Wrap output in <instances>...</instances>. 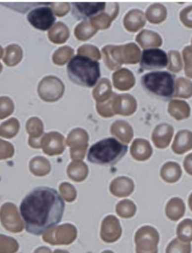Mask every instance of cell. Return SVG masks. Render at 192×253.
<instances>
[{
  "mask_svg": "<svg viewBox=\"0 0 192 253\" xmlns=\"http://www.w3.org/2000/svg\"><path fill=\"white\" fill-rule=\"evenodd\" d=\"M136 41L141 47L147 48L148 47H159L161 45V38L157 33L149 30H144L137 36Z\"/></svg>",
  "mask_w": 192,
  "mask_h": 253,
  "instance_id": "cell-21",
  "label": "cell"
},
{
  "mask_svg": "<svg viewBox=\"0 0 192 253\" xmlns=\"http://www.w3.org/2000/svg\"><path fill=\"white\" fill-rule=\"evenodd\" d=\"M183 54L186 63V75L192 78V47H186Z\"/></svg>",
  "mask_w": 192,
  "mask_h": 253,
  "instance_id": "cell-37",
  "label": "cell"
},
{
  "mask_svg": "<svg viewBox=\"0 0 192 253\" xmlns=\"http://www.w3.org/2000/svg\"><path fill=\"white\" fill-rule=\"evenodd\" d=\"M167 15V11L164 5L161 4H155L147 9V17L150 22L158 24L164 21Z\"/></svg>",
  "mask_w": 192,
  "mask_h": 253,
  "instance_id": "cell-27",
  "label": "cell"
},
{
  "mask_svg": "<svg viewBox=\"0 0 192 253\" xmlns=\"http://www.w3.org/2000/svg\"><path fill=\"white\" fill-rule=\"evenodd\" d=\"M168 63V56L162 50L146 49L143 52L141 67L145 70H155L165 68Z\"/></svg>",
  "mask_w": 192,
  "mask_h": 253,
  "instance_id": "cell-8",
  "label": "cell"
},
{
  "mask_svg": "<svg viewBox=\"0 0 192 253\" xmlns=\"http://www.w3.org/2000/svg\"><path fill=\"white\" fill-rule=\"evenodd\" d=\"M14 111L12 100L8 97H0V119L6 118Z\"/></svg>",
  "mask_w": 192,
  "mask_h": 253,
  "instance_id": "cell-35",
  "label": "cell"
},
{
  "mask_svg": "<svg viewBox=\"0 0 192 253\" xmlns=\"http://www.w3.org/2000/svg\"><path fill=\"white\" fill-rule=\"evenodd\" d=\"M160 236L155 228L141 227L135 235L136 253H158Z\"/></svg>",
  "mask_w": 192,
  "mask_h": 253,
  "instance_id": "cell-5",
  "label": "cell"
},
{
  "mask_svg": "<svg viewBox=\"0 0 192 253\" xmlns=\"http://www.w3.org/2000/svg\"><path fill=\"white\" fill-rule=\"evenodd\" d=\"M174 134V128L169 124H160L153 131L152 139L155 147L164 149L170 144Z\"/></svg>",
  "mask_w": 192,
  "mask_h": 253,
  "instance_id": "cell-10",
  "label": "cell"
},
{
  "mask_svg": "<svg viewBox=\"0 0 192 253\" xmlns=\"http://www.w3.org/2000/svg\"><path fill=\"white\" fill-rule=\"evenodd\" d=\"M52 11L56 15L59 16V17H63V16L66 15L69 10H70V7H69V4L67 2H64V3H52Z\"/></svg>",
  "mask_w": 192,
  "mask_h": 253,
  "instance_id": "cell-38",
  "label": "cell"
},
{
  "mask_svg": "<svg viewBox=\"0 0 192 253\" xmlns=\"http://www.w3.org/2000/svg\"><path fill=\"white\" fill-rule=\"evenodd\" d=\"M185 170L191 176H192V153L189 154L187 157H186L184 161Z\"/></svg>",
  "mask_w": 192,
  "mask_h": 253,
  "instance_id": "cell-40",
  "label": "cell"
},
{
  "mask_svg": "<svg viewBox=\"0 0 192 253\" xmlns=\"http://www.w3.org/2000/svg\"><path fill=\"white\" fill-rule=\"evenodd\" d=\"M23 51L21 47L17 44H11L5 48L3 61L7 66L12 67L21 61Z\"/></svg>",
  "mask_w": 192,
  "mask_h": 253,
  "instance_id": "cell-23",
  "label": "cell"
},
{
  "mask_svg": "<svg viewBox=\"0 0 192 253\" xmlns=\"http://www.w3.org/2000/svg\"><path fill=\"white\" fill-rule=\"evenodd\" d=\"M189 206L192 212V193L191 194L189 199Z\"/></svg>",
  "mask_w": 192,
  "mask_h": 253,
  "instance_id": "cell-41",
  "label": "cell"
},
{
  "mask_svg": "<svg viewBox=\"0 0 192 253\" xmlns=\"http://www.w3.org/2000/svg\"><path fill=\"white\" fill-rule=\"evenodd\" d=\"M27 19L33 27L41 31L51 28L56 20L51 8L45 6L32 10L27 16Z\"/></svg>",
  "mask_w": 192,
  "mask_h": 253,
  "instance_id": "cell-7",
  "label": "cell"
},
{
  "mask_svg": "<svg viewBox=\"0 0 192 253\" xmlns=\"http://www.w3.org/2000/svg\"><path fill=\"white\" fill-rule=\"evenodd\" d=\"M177 238L185 243L192 241V219H186L182 221L177 229Z\"/></svg>",
  "mask_w": 192,
  "mask_h": 253,
  "instance_id": "cell-29",
  "label": "cell"
},
{
  "mask_svg": "<svg viewBox=\"0 0 192 253\" xmlns=\"http://www.w3.org/2000/svg\"><path fill=\"white\" fill-rule=\"evenodd\" d=\"M166 216L171 221H178L186 212V205L183 199L173 198L167 202L165 209Z\"/></svg>",
  "mask_w": 192,
  "mask_h": 253,
  "instance_id": "cell-14",
  "label": "cell"
},
{
  "mask_svg": "<svg viewBox=\"0 0 192 253\" xmlns=\"http://www.w3.org/2000/svg\"><path fill=\"white\" fill-rule=\"evenodd\" d=\"M73 53L74 50L72 47H68V46L60 47L53 53V63L56 65H60V66L66 64L70 60Z\"/></svg>",
  "mask_w": 192,
  "mask_h": 253,
  "instance_id": "cell-30",
  "label": "cell"
},
{
  "mask_svg": "<svg viewBox=\"0 0 192 253\" xmlns=\"http://www.w3.org/2000/svg\"><path fill=\"white\" fill-rule=\"evenodd\" d=\"M116 94L113 92L111 96L103 102H97V111L103 117H112L115 114L114 111V102Z\"/></svg>",
  "mask_w": 192,
  "mask_h": 253,
  "instance_id": "cell-32",
  "label": "cell"
},
{
  "mask_svg": "<svg viewBox=\"0 0 192 253\" xmlns=\"http://www.w3.org/2000/svg\"><path fill=\"white\" fill-rule=\"evenodd\" d=\"M2 54H3V49H2V47L0 46V59L2 58Z\"/></svg>",
  "mask_w": 192,
  "mask_h": 253,
  "instance_id": "cell-42",
  "label": "cell"
},
{
  "mask_svg": "<svg viewBox=\"0 0 192 253\" xmlns=\"http://www.w3.org/2000/svg\"><path fill=\"white\" fill-rule=\"evenodd\" d=\"M177 89L175 96L189 98L192 95V84L185 79L177 80Z\"/></svg>",
  "mask_w": 192,
  "mask_h": 253,
  "instance_id": "cell-33",
  "label": "cell"
},
{
  "mask_svg": "<svg viewBox=\"0 0 192 253\" xmlns=\"http://www.w3.org/2000/svg\"><path fill=\"white\" fill-rule=\"evenodd\" d=\"M112 93L111 82L107 79H103L95 86L92 92V95L97 102H101L108 99Z\"/></svg>",
  "mask_w": 192,
  "mask_h": 253,
  "instance_id": "cell-25",
  "label": "cell"
},
{
  "mask_svg": "<svg viewBox=\"0 0 192 253\" xmlns=\"http://www.w3.org/2000/svg\"><path fill=\"white\" fill-rule=\"evenodd\" d=\"M2 65H1V63H0V72H2Z\"/></svg>",
  "mask_w": 192,
  "mask_h": 253,
  "instance_id": "cell-43",
  "label": "cell"
},
{
  "mask_svg": "<svg viewBox=\"0 0 192 253\" xmlns=\"http://www.w3.org/2000/svg\"><path fill=\"white\" fill-rule=\"evenodd\" d=\"M131 153L138 161H145L151 157L153 149L147 140L136 139L131 146Z\"/></svg>",
  "mask_w": 192,
  "mask_h": 253,
  "instance_id": "cell-15",
  "label": "cell"
},
{
  "mask_svg": "<svg viewBox=\"0 0 192 253\" xmlns=\"http://www.w3.org/2000/svg\"><path fill=\"white\" fill-rule=\"evenodd\" d=\"M65 207L64 200L56 189L47 186L33 189L20 205L26 231L36 236L44 235L60 223Z\"/></svg>",
  "mask_w": 192,
  "mask_h": 253,
  "instance_id": "cell-1",
  "label": "cell"
},
{
  "mask_svg": "<svg viewBox=\"0 0 192 253\" xmlns=\"http://www.w3.org/2000/svg\"><path fill=\"white\" fill-rule=\"evenodd\" d=\"M160 174L162 180L167 183H177L181 177L182 169L177 163L170 162L163 166Z\"/></svg>",
  "mask_w": 192,
  "mask_h": 253,
  "instance_id": "cell-18",
  "label": "cell"
},
{
  "mask_svg": "<svg viewBox=\"0 0 192 253\" xmlns=\"http://www.w3.org/2000/svg\"><path fill=\"white\" fill-rule=\"evenodd\" d=\"M136 100L128 94L116 95L114 99V111L115 114L129 116L136 111Z\"/></svg>",
  "mask_w": 192,
  "mask_h": 253,
  "instance_id": "cell-11",
  "label": "cell"
},
{
  "mask_svg": "<svg viewBox=\"0 0 192 253\" xmlns=\"http://www.w3.org/2000/svg\"><path fill=\"white\" fill-rule=\"evenodd\" d=\"M73 15L77 20L92 18L95 15L100 14L105 9L107 3L105 2H73Z\"/></svg>",
  "mask_w": 192,
  "mask_h": 253,
  "instance_id": "cell-9",
  "label": "cell"
},
{
  "mask_svg": "<svg viewBox=\"0 0 192 253\" xmlns=\"http://www.w3.org/2000/svg\"><path fill=\"white\" fill-rule=\"evenodd\" d=\"M127 151L128 146L119 142L116 138H105L89 148L88 161L99 166H114L123 158Z\"/></svg>",
  "mask_w": 192,
  "mask_h": 253,
  "instance_id": "cell-2",
  "label": "cell"
},
{
  "mask_svg": "<svg viewBox=\"0 0 192 253\" xmlns=\"http://www.w3.org/2000/svg\"><path fill=\"white\" fill-rule=\"evenodd\" d=\"M169 58H170V60L168 59L170 61V66L167 67L169 70L174 72H177L181 70V59H180L178 52L170 51L169 53Z\"/></svg>",
  "mask_w": 192,
  "mask_h": 253,
  "instance_id": "cell-36",
  "label": "cell"
},
{
  "mask_svg": "<svg viewBox=\"0 0 192 253\" xmlns=\"http://www.w3.org/2000/svg\"><path fill=\"white\" fill-rule=\"evenodd\" d=\"M77 53L81 56L92 58L95 60H99L101 59V54L99 49L95 46L89 45V44H85V45L79 47Z\"/></svg>",
  "mask_w": 192,
  "mask_h": 253,
  "instance_id": "cell-34",
  "label": "cell"
},
{
  "mask_svg": "<svg viewBox=\"0 0 192 253\" xmlns=\"http://www.w3.org/2000/svg\"><path fill=\"white\" fill-rule=\"evenodd\" d=\"M146 24L144 13L139 10L129 11L124 19V25L130 32H137Z\"/></svg>",
  "mask_w": 192,
  "mask_h": 253,
  "instance_id": "cell-17",
  "label": "cell"
},
{
  "mask_svg": "<svg viewBox=\"0 0 192 253\" xmlns=\"http://www.w3.org/2000/svg\"><path fill=\"white\" fill-rule=\"evenodd\" d=\"M65 86L60 79L54 76L45 77L38 87V92L43 100L55 102L64 93Z\"/></svg>",
  "mask_w": 192,
  "mask_h": 253,
  "instance_id": "cell-6",
  "label": "cell"
},
{
  "mask_svg": "<svg viewBox=\"0 0 192 253\" xmlns=\"http://www.w3.org/2000/svg\"><path fill=\"white\" fill-rule=\"evenodd\" d=\"M192 245L190 243H185L178 238L173 240L166 249V253H191Z\"/></svg>",
  "mask_w": 192,
  "mask_h": 253,
  "instance_id": "cell-31",
  "label": "cell"
},
{
  "mask_svg": "<svg viewBox=\"0 0 192 253\" xmlns=\"http://www.w3.org/2000/svg\"><path fill=\"white\" fill-rule=\"evenodd\" d=\"M68 75L72 82L86 87H92L100 78V66L97 61L77 55L69 62Z\"/></svg>",
  "mask_w": 192,
  "mask_h": 253,
  "instance_id": "cell-3",
  "label": "cell"
},
{
  "mask_svg": "<svg viewBox=\"0 0 192 253\" xmlns=\"http://www.w3.org/2000/svg\"><path fill=\"white\" fill-rule=\"evenodd\" d=\"M181 21L186 27L192 28V6L185 8L180 14Z\"/></svg>",
  "mask_w": 192,
  "mask_h": 253,
  "instance_id": "cell-39",
  "label": "cell"
},
{
  "mask_svg": "<svg viewBox=\"0 0 192 253\" xmlns=\"http://www.w3.org/2000/svg\"><path fill=\"white\" fill-rule=\"evenodd\" d=\"M121 54L122 63L135 64L139 62L141 51L136 44H128L127 45L121 46Z\"/></svg>",
  "mask_w": 192,
  "mask_h": 253,
  "instance_id": "cell-24",
  "label": "cell"
},
{
  "mask_svg": "<svg viewBox=\"0 0 192 253\" xmlns=\"http://www.w3.org/2000/svg\"><path fill=\"white\" fill-rule=\"evenodd\" d=\"M118 11H114V12L109 13V14L108 13H100L90 19L91 24L96 30L108 28L111 26V22L117 16Z\"/></svg>",
  "mask_w": 192,
  "mask_h": 253,
  "instance_id": "cell-26",
  "label": "cell"
},
{
  "mask_svg": "<svg viewBox=\"0 0 192 253\" xmlns=\"http://www.w3.org/2000/svg\"><path fill=\"white\" fill-rule=\"evenodd\" d=\"M192 149V132L189 130H182L176 135L172 150L177 154H183Z\"/></svg>",
  "mask_w": 192,
  "mask_h": 253,
  "instance_id": "cell-13",
  "label": "cell"
},
{
  "mask_svg": "<svg viewBox=\"0 0 192 253\" xmlns=\"http://www.w3.org/2000/svg\"><path fill=\"white\" fill-rule=\"evenodd\" d=\"M114 86L119 90H127L134 86V77L128 69H122L113 75Z\"/></svg>",
  "mask_w": 192,
  "mask_h": 253,
  "instance_id": "cell-16",
  "label": "cell"
},
{
  "mask_svg": "<svg viewBox=\"0 0 192 253\" xmlns=\"http://www.w3.org/2000/svg\"><path fill=\"white\" fill-rule=\"evenodd\" d=\"M102 53L105 64L111 70H115L122 66L121 46H106L102 49Z\"/></svg>",
  "mask_w": 192,
  "mask_h": 253,
  "instance_id": "cell-12",
  "label": "cell"
},
{
  "mask_svg": "<svg viewBox=\"0 0 192 253\" xmlns=\"http://www.w3.org/2000/svg\"><path fill=\"white\" fill-rule=\"evenodd\" d=\"M111 132L123 142L129 143L133 138V129L128 123L116 121L113 124Z\"/></svg>",
  "mask_w": 192,
  "mask_h": 253,
  "instance_id": "cell-20",
  "label": "cell"
},
{
  "mask_svg": "<svg viewBox=\"0 0 192 253\" xmlns=\"http://www.w3.org/2000/svg\"><path fill=\"white\" fill-rule=\"evenodd\" d=\"M168 111L170 115L177 121L186 119L190 115L189 105L186 102L180 101H172L169 105Z\"/></svg>",
  "mask_w": 192,
  "mask_h": 253,
  "instance_id": "cell-22",
  "label": "cell"
},
{
  "mask_svg": "<svg viewBox=\"0 0 192 253\" xmlns=\"http://www.w3.org/2000/svg\"><path fill=\"white\" fill-rule=\"evenodd\" d=\"M96 32L97 30L89 21H84L75 28V35L77 40L86 41L93 36Z\"/></svg>",
  "mask_w": 192,
  "mask_h": 253,
  "instance_id": "cell-28",
  "label": "cell"
},
{
  "mask_svg": "<svg viewBox=\"0 0 192 253\" xmlns=\"http://www.w3.org/2000/svg\"><path fill=\"white\" fill-rule=\"evenodd\" d=\"M142 84L147 91L161 99H171L174 95V78L167 72H153L143 76Z\"/></svg>",
  "mask_w": 192,
  "mask_h": 253,
  "instance_id": "cell-4",
  "label": "cell"
},
{
  "mask_svg": "<svg viewBox=\"0 0 192 253\" xmlns=\"http://www.w3.org/2000/svg\"><path fill=\"white\" fill-rule=\"evenodd\" d=\"M69 35L70 33L67 26L63 23L58 22L49 31L48 37L54 44H63L67 41Z\"/></svg>",
  "mask_w": 192,
  "mask_h": 253,
  "instance_id": "cell-19",
  "label": "cell"
}]
</instances>
